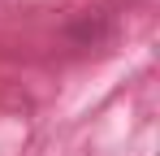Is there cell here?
I'll use <instances>...</instances> for the list:
<instances>
[{"label":"cell","mask_w":160,"mask_h":156,"mask_svg":"<svg viewBox=\"0 0 160 156\" xmlns=\"http://www.w3.org/2000/svg\"><path fill=\"white\" fill-rule=\"evenodd\" d=\"M104 18H95V13H82V22L74 26V30H69V35H74V39H78L82 48H91V44H100V39H104Z\"/></svg>","instance_id":"obj_1"}]
</instances>
